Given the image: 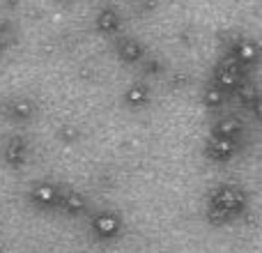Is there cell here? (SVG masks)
Masks as SVG:
<instances>
[{"label":"cell","instance_id":"7a4b0ae2","mask_svg":"<svg viewBox=\"0 0 262 253\" xmlns=\"http://www.w3.org/2000/svg\"><path fill=\"white\" fill-rule=\"evenodd\" d=\"M95 28H97V32H101V35H106V37L120 35V30H122V16H120V12L115 7L106 5V7H101L99 12H97Z\"/></svg>","mask_w":262,"mask_h":253},{"label":"cell","instance_id":"3957f363","mask_svg":"<svg viewBox=\"0 0 262 253\" xmlns=\"http://www.w3.org/2000/svg\"><path fill=\"white\" fill-rule=\"evenodd\" d=\"M230 55L239 62V67H246V65H253L258 60V44L253 39H237L230 49Z\"/></svg>","mask_w":262,"mask_h":253},{"label":"cell","instance_id":"277c9868","mask_svg":"<svg viewBox=\"0 0 262 253\" xmlns=\"http://www.w3.org/2000/svg\"><path fill=\"white\" fill-rule=\"evenodd\" d=\"M115 51H118L120 60H124V62H138V60L145 58L143 44L138 39H134V37H120Z\"/></svg>","mask_w":262,"mask_h":253},{"label":"cell","instance_id":"6da1fadb","mask_svg":"<svg viewBox=\"0 0 262 253\" xmlns=\"http://www.w3.org/2000/svg\"><path fill=\"white\" fill-rule=\"evenodd\" d=\"M239 72H242L239 62H237L232 55H226V58L219 62L216 74H214L219 90H221V92L223 90H232V88L237 86V81H239Z\"/></svg>","mask_w":262,"mask_h":253}]
</instances>
